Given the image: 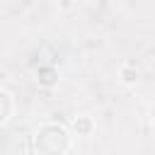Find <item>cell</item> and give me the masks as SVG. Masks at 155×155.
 <instances>
[{"label": "cell", "mask_w": 155, "mask_h": 155, "mask_svg": "<svg viewBox=\"0 0 155 155\" xmlns=\"http://www.w3.org/2000/svg\"><path fill=\"white\" fill-rule=\"evenodd\" d=\"M68 148V133L61 126L46 124L41 131H36V150L41 155H61Z\"/></svg>", "instance_id": "6da1fadb"}, {"label": "cell", "mask_w": 155, "mask_h": 155, "mask_svg": "<svg viewBox=\"0 0 155 155\" xmlns=\"http://www.w3.org/2000/svg\"><path fill=\"white\" fill-rule=\"evenodd\" d=\"M2 102H5V111H2V124H7V119H10V92L7 90H2Z\"/></svg>", "instance_id": "7a4b0ae2"}, {"label": "cell", "mask_w": 155, "mask_h": 155, "mask_svg": "<svg viewBox=\"0 0 155 155\" xmlns=\"http://www.w3.org/2000/svg\"><path fill=\"white\" fill-rule=\"evenodd\" d=\"M82 128H90V121H87V119H80V121H75V131L80 133Z\"/></svg>", "instance_id": "3957f363"}]
</instances>
